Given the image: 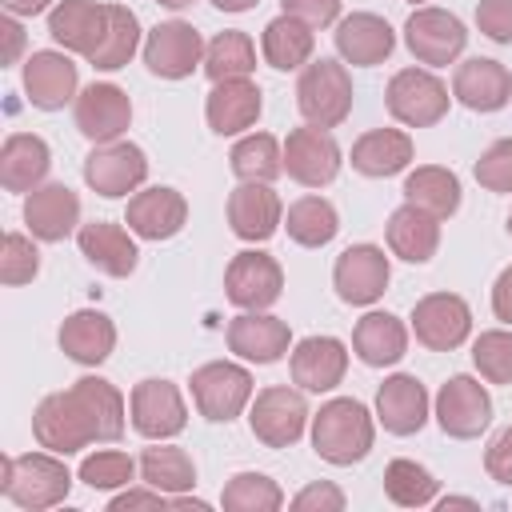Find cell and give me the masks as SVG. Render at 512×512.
<instances>
[{
  "label": "cell",
  "instance_id": "484cf974",
  "mask_svg": "<svg viewBox=\"0 0 512 512\" xmlns=\"http://www.w3.org/2000/svg\"><path fill=\"white\" fill-rule=\"evenodd\" d=\"M452 96L472 112H496L512 100V72L500 60L472 56L452 76Z\"/></svg>",
  "mask_w": 512,
  "mask_h": 512
},
{
  "label": "cell",
  "instance_id": "ab89813d",
  "mask_svg": "<svg viewBox=\"0 0 512 512\" xmlns=\"http://www.w3.org/2000/svg\"><path fill=\"white\" fill-rule=\"evenodd\" d=\"M284 228L300 248H324L340 232V216L324 196H300L284 212Z\"/></svg>",
  "mask_w": 512,
  "mask_h": 512
},
{
  "label": "cell",
  "instance_id": "8992f818",
  "mask_svg": "<svg viewBox=\"0 0 512 512\" xmlns=\"http://www.w3.org/2000/svg\"><path fill=\"white\" fill-rule=\"evenodd\" d=\"M252 436L264 448H288L304 436L308 428V404H304V388H288V384H272L264 392L252 396V412H248Z\"/></svg>",
  "mask_w": 512,
  "mask_h": 512
},
{
  "label": "cell",
  "instance_id": "5bb4252c",
  "mask_svg": "<svg viewBox=\"0 0 512 512\" xmlns=\"http://www.w3.org/2000/svg\"><path fill=\"white\" fill-rule=\"evenodd\" d=\"M204 40L192 24L184 20H164L144 36V64L160 80H184L204 64Z\"/></svg>",
  "mask_w": 512,
  "mask_h": 512
},
{
  "label": "cell",
  "instance_id": "603a6c76",
  "mask_svg": "<svg viewBox=\"0 0 512 512\" xmlns=\"http://www.w3.org/2000/svg\"><path fill=\"white\" fill-rule=\"evenodd\" d=\"M376 420L384 424V432L392 436H412L428 424V388L408 376V372H396L380 384L376 392Z\"/></svg>",
  "mask_w": 512,
  "mask_h": 512
},
{
  "label": "cell",
  "instance_id": "9c48e42d",
  "mask_svg": "<svg viewBox=\"0 0 512 512\" xmlns=\"http://www.w3.org/2000/svg\"><path fill=\"white\" fill-rule=\"evenodd\" d=\"M148 176V156L140 144L132 140H112V144H92L88 160H84V180L92 192L116 200V196H128L144 184Z\"/></svg>",
  "mask_w": 512,
  "mask_h": 512
},
{
  "label": "cell",
  "instance_id": "ac0fdd59",
  "mask_svg": "<svg viewBox=\"0 0 512 512\" xmlns=\"http://www.w3.org/2000/svg\"><path fill=\"white\" fill-rule=\"evenodd\" d=\"M184 220H188V200L168 184L132 192L128 212H124L128 232L140 240H172L184 228Z\"/></svg>",
  "mask_w": 512,
  "mask_h": 512
},
{
  "label": "cell",
  "instance_id": "680465c9",
  "mask_svg": "<svg viewBox=\"0 0 512 512\" xmlns=\"http://www.w3.org/2000/svg\"><path fill=\"white\" fill-rule=\"evenodd\" d=\"M220 12H248V8H256L260 0H212Z\"/></svg>",
  "mask_w": 512,
  "mask_h": 512
},
{
  "label": "cell",
  "instance_id": "1f68e13d",
  "mask_svg": "<svg viewBox=\"0 0 512 512\" xmlns=\"http://www.w3.org/2000/svg\"><path fill=\"white\" fill-rule=\"evenodd\" d=\"M352 348H356V356H360L368 368L400 364L404 352H408V328H404V320L392 316V312H368V316L356 320Z\"/></svg>",
  "mask_w": 512,
  "mask_h": 512
},
{
  "label": "cell",
  "instance_id": "3957f363",
  "mask_svg": "<svg viewBox=\"0 0 512 512\" xmlns=\"http://www.w3.org/2000/svg\"><path fill=\"white\" fill-rule=\"evenodd\" d=\"M296 108L312 128H336L352 112V76L340 60H308L296 80Z\"/></svg>",
  "mask_w": 512,
  "mask_h": 512
},
{
  "label": "cell",
  "instance_id": "be15d7a7",
  "mask_svg": "<svg viewBox=\"0 0 512 512\" xmlns=\"http://www.w3.org/2000/svg\"><path fill=\"white\" fill-rule=\"evenodd\" d=\"M412 4H424V0H412Z\"/></svg>",
  "mask_w": 512,
  "mask_h": 512
},
{
  "label": "cell",
  "instance_id": "e0dca14e",
  "mask_svg": "<svg viewBox=\"0 0 512 512\" xmlns=\"http://www.w3.org/2000/svg\"><path fill=\"white\" fill-rule=\"evenodd\" d=\"M72 116H76V128H80L84 140H92V144H112V140H120V136L128 132V124H132V100H128V92L116 88V84H88V88L76 96Z\"/></svg>",
  "mask_w": 512,
  "mask_h": 512
},
{
  "label": "cell",
  "instance_id": "f907efd6",
  "mask_svg": "<svg viewBox=\"0 0 512 512\" xmlns=\"http://www.w3.org/2000/svg\"><path fill=\"white\" fill-rule=\"evenodd\" d=\"M484 472H488L496 484L512 488V424L492 436V444H488V452H484Z\"/></svg>",
  "mask_w": 512,
  "mask_h": 512
},
{
  "label": "cell",
  "instance_id": "c3c4849f",
  "mask_svg": "<svg viewBox=\"0 0 512 512\" xmlns=\"http://www.w3.org/2000/svg\"><path fill=\"white\" fill-rule=\"evenodd\" d=\"M472 172H476L480 188H488V192H512V136L492 140L480 152V160H476Z\"/></svg>",
  "mask_w": 512,
  "mask_h": 512
},
{
  "label": "cell",
  "instance_id": "816d5d0a",
  "mask_svg": "<svg viewBox=\"0 0 512 512\" xmlns=\"http://www.w3.org/2000/svg\"><path fill=\"white\" fill-rule=\"evenodd\" d=\"M292 508H296V512H340V508H344V492H340L336 484L320 480V484L300 488V492L292 496Z\"/></svg>",
  "mask_w": 512,
  "mask_h": 512
},
{
  "label": "cell",
  "instance_id": "9a60e30c",
  "mask_svg": "<svg viewBox=\"0 0 512 512\" xmlns=\"http://www.w3.org/2000/svg\"><path fill=\"white\" fill-rule=\"evenodd\" d=\"M436 424L452 440H472L492 424V396L472 376H452L436 392Z\"/></svg>",
  "mask_w": 512,
  "mask_h": 512
},
{
  "label": "cell",
  "instance_id": "60d3db41",
  "mask_svg": "<svg viewBox=\"0 0 512 512\" xmlns=\"http://www.w3.org/2000/svg\"><path fill=\"white\" fill-rule=\"evenodd\" d=\"M200 68L208 72L212 84L252 76L256 72V44H252V36L248 32H236V28L212 36V44L204 48V64Z\"/></svg>",
  "mask_w": 512,
  "mask_h": 512
},
{
  "label": "cell",
  "instance_id": "cb8c5ba5",
  "mask_svg": "<svg viewBox=\"0 0 512 512\" xmlns=\"http://www.w3.org/2000/svg\"><path fill=\"white\" fill-rule=\"evenodd\" d=\"M392 48H396V32L376 12H352L336 24V52H340L344 64L372 68V64L388 60Z\"/></svg>",
  "mask_w": 512,
  "mask_h": 512
},
{
  "label": "cell",
  "instance_id": "4fadbf2b",
  "mask_svg": "<svg viewBox=\"0 0 512 512\" xmlns=\"http://www.w3.org/2000/svg\"><path fill=\"white\" fill-rule=\"evenodd\" d=\"M404 44L408 52L420 60V64H432V68H444L452 64L464 44H468V32L460 24V16L444 12V8H416L404 24Z\"/></svg>",
  "mask_w": 512,
  "mask_h": 512
},
{
  "label": "cell",
  "instance_id": "11a10c76",
  "mask_svg": "<svg viewBox=\"0 0 512 512\" xmlns=\"http://www.w3.org/2000/svg\"><path fill=\"white\" fill-rule=\"evenodd\" d=\"M492 312H496V320H504V324H512V264L496 276V284H492Z\"/></svg>",
  "mask_w": 512,
  "mask_h": 512
},
{
  "label": "cell",
  "instance_id": "d6a6232c",
  "mask_svg": "<svg viewBox=\"0 0 512 512\" xmlns=\"http://www.w3.org/2000/svg\"><path fill=\"white\" fill-rule=\"evenodd\" d=\"M412 164V136L400 128H372L352 144V168L360 176L384 180Z\"/></svg>",
  "mask_w": 512,
  "mask_h": 512
},
{
  "label": "cell",
  "instance_id": "6125c7cd",
  "mask_svg": "<svg viewBox=\"0 0 512 512\" xmlns=\"http://www.w3.org/2000/svg\"><path fill=\"white\" fill-rule=\"evenodd\" d=\"M508 236H512V212H508Z\"/></svg>",
  "mask_w": 512,
  "mask_h": 512
},
{
  "label": "cell",
  "instance_id": "52a82bcc",
  "mask_svg": "<svg viewBox=\"0 0 512 512\" xmlns=\"http://www.w3.org/2000/svg\"><path fill=\"white\" fill-rule=\"evenodd\" d=\"M32 436L40 448L56 452V456H76L80 448H88L96 436H92V424L80 408V400L68 392H52L36 404L32 412Z\"/></svg>",
  "mask_w": 512,
  "mask_h": 512
},
{
  "label": "cell",
  "instance_id": "4dcf8cb0",
  "mask_svg": "<svg viewBox=\"0 0 512 512\" xmlns=\"http://www.w3.org/2000/svg\"><path fill=\"white\" fill-rule=\"evenodd\" d=\"M48 168H52V152H48V144L40 136L12 132L4 140V148H0V184L8 192H32V188H40L44 176H48Z\"/></svg>",
  "mask_w": 512,
  "mask_h": 512
},
{
  "label": "cell",
  "instance_id": "db71d44e",
  "mask_svg": "<svg viewBox=\"0 0 512 512\" xmlns=\"http://www.w3.org/2000/svg\"><path fill=\"white\" fill-rule=\"evenodd\" d=\"M108 508H112V512H128V508H172V496L148 484V488H128V492L112 496Z\"/></svg>",
  "mask_w": 512,
  "mask_h": 512
},
{
  "label": "cell",
  "instance_id": "7c38bea8",
  "mask_svg": "<svg viewBox=\"0 0 512 512\" xmlns=\"http://www.w3.org/2000/svg\"><path fill=\"white\" fill-rule=\"evenodd\" d=\"M388 276H392L388 256H384V248H376V244H348V248L336 256V264H332L336 296H340L344 304H356V308L376 304V300L384 296V288H388Z\"/></svg>",
  "mask_w": 512,
  "mask_h": 512
},
{
  "label": "cell",
  "instance_id": "f1b7e54d",
  "mask_svg": "<svg viewBox=\"0 0 512 512\" xmlns=\"http://www.w3.org/2000/svg\"><path fill=\"white\" fill-rule=\"evenodd\" d=\"M104 16H108V4H96V0H56L52 12H48V36L64 52L92 56V48H96V40L104 32Z\"/></svg>",
  "mask_w": 512,
  "mask_h": 512
},
{
  "label": "cell",
  "instance_id": "91938a15",
  "mask_svg": "<svg viewBox=\"0 0 512 512\" xmlns=\"http://www.w3.org/2000/svg\"><path fill=\"white\" fill-rule=\"evenodd\" d=\"M448 508H476V500H468V496H444L440 500V512H448Z\"/></svg>",
  "mask_w": 512,
  "mask_h": 512
},
{
  "label": "cell",
  "instance_id": "681fc988",
  "mask_svg": "<svg viewBox=\"0 0 512 512\" xmlns=\"http://www.w3.org/2000/svg\"><path fill=\"white\" fill-rule=\"evenodd\" d=\"M476 28L496 44H512V0H480Z\"/></svg>",
  "mask_w": 512,
  "mask_h": 512
},
{
  "label": "cell",
  "instance_id": "94428289",
  "mask_svg": "<svg viewBox=\"0 0 512 512\" xmlns=\"http://www.w3.org/2000/svg\"><path fill=\"white\" fill-rule=\"evenodd\" d=\"M156 4H164V8H188L192 0H156Z\"/></svg>",
  "mask_w": 512,
  "mask_h": 512
},
{
  "label": "cell",
  "instance_id": "44dd1931",
  "mask_svg": "<svg viewBox=\"0 0 512 512\" xmlns=\"http://www.w3.org/2000/svg\"><path fill=\"white\" fill-rule=\"evenodd\" d=\"M76 80H80L76 64L64 52L44 48L24 60V92H28V104L40 112H56L68 100H76Z\"/></svg>",
  "mask_w": 512,
  "mask_h": 512
},
{
  "label": "cell",
  "instance_id": "74e56055",
  "mask_svg": "<svg viewBox=\"0 0 512 512\" xmlns=\"http://www.w3.org/2000/svg\"><path fill=\"white\" fill-rule=\"evenodd\" d=\"M136 48H140V20H136V12L124 8V4H108L104 32H100L88 64L100 68V72H116V68H124L136 56Z\"/></svg>",
  "mask_w": 512,
  "mask_h": 512
},
{
  "label": "cell",
  "instance_id": "8d00e7d4",
  "mask_svg": "<svg viewBox=\"0 0 512 512\" xmlns=\"http://www.w3.org/2000/svg\"><path fill=\"white\" fill-rule=\"evenodd\" d=\"M404 204H416V208H424L436 220L456 216V208H460V180H456V172H448L440 164H424V168L408 172L404 176Z\"/></svg>",
  "mask_w": 512,
  "mask_h": 512
},
{
  "label": "cell",
  "instance_id": "7dc6e473",
  "mask_svg": "<svg viewBox=\"0 0 512 512\" xmlns=\"http://www.w3.org/2000/svg\"><path fill=\"white\" fill-rule=\"evenodd\" d=\"M36 272H40V252H36V244H32L24 232H8V236H4V252H0V280H4L8 288H16V284L36 280Z\"/></svg>",
  "mask_w": 512,
  "mask_h": 512
},
{
  "label": "cell",
  "instance_id": "9f6ffc18",
  "mask_svg": "<svg viewBox=\"0 0 512 512\" xmlns=\"http://www.w3.org/2000/svg\"><path fill=\"white\" fill-rule=\"evenodd\" d=\"M0 32H4V40H8L4 60H8V64H16V56H20V48H24V32H20V24H16L12 16H4V20H0Z\"/></svg>",
  "mask_w": 512,
  "mask_h": 512
},
{
  "label": "cell",
  "instance_id": "f546056e",
  "mask_svg": "<svg viewBox=\"0 0 512 512\" xmlns=\"http://www.w3.org/2000/svg\"><path fill=\"white\" fill-rule=\"evenodd\" d=\"M60 348H64L68 360L96 368L116 348V324L96 308H80L60 324Z\"/></svg>",
  "mask_w": 512,
  "mask_h": 512
},
{
  "label": "cell",
  "instance_id": "277c9868",
  "mask_svg": "<svg viewBox=\"0 0 512 512\" xmlns=\"http://www.w3.org/2000/svg\"><path fill=\"white\" fill-rule=\"evenodd\" d=\"M192 400L196 412L212 424H228L236 420L248 404H252V372L232 364V360H208L192 372Z\"/></svg>",
  "mask_w": 512,
  "mask_h": 512
},
{
  "label": "cell",
  "instance_id": "6da1fadb",
  "mask_svg": "<svg viewBox=\"0 0 512 512\" xmlns=\"http://www.w3.org/2000/svg\"><path fill=\"white\" fill-rule=\"evenodd\" d=\"M372 440H376V420L352 396H336L320 404V412L312 416V448L320 460L336 468L360 464L372 452Z\"/></svg>",
  "mask_w": 512,
  "mask_h": 512
},
{
  "label": "cell",
  "instance_id": "ee69618b",
  "mask_svg": "<svg viewBox=\"0 0 512 512\" xmlns=\"http://www.w3.org/2000/svg\"><path fill=\"white\" fill-rule=\"evenodd\" d=\"M220 504H224V512H276L284 504V492L264 472H240L224 484Z\"/></svg>",
  "mask_w": 512,
  "mask_h": 512
},
{
  "label": "cell",
  "instance_id": "30bf717a",
  "mask_svg": "<svg viewBox=\"0 0 512 512\" xmlns=\"http://www.w3.org/2000/svg\"><path fill=\"white\" fill-rule=\"evenodd\" d=\"M408 320H412L416 340L424 348H432V352H452L472 332V308L456 292H428V296H420Z\"/></svg>",
  "mask_w": 512,
  "mask_h": 512
},
{
  "label": "cell",
  "instance_id": "e575fe53",
  "mask_svg": "<svg viewBox=\"0 0 512 512\" xmlns=\"http://www.w3.org/2000/svg\"><path fill=\"white\" fill-rule=\"evenodd\" d=\"M72 396L80 400V408H84L96 440L112 444V440L124 436V396H120V388L112 380H104V376H80L72 384Z\"/></svg>",
  "mask_w": 512,
  "mask_h": 512
},
{
  "label": "cell",
  "instance_id": "7bdbcfd3",
  "mask_svg": "<svg viewBox=\"0 0 512 512\" xmlns=\"http://www.w3.org/2000/svg\"><path fill=\"white\" fill-rule=\"evenodd\" d=\"M436 476L424 468V464H416V460H392L388 468H384V492H388V500L392 504H400V508H424V504H432L436 500Z\"/></svg>",
  "mask_w": 512,
  "mask_h": 512
},
{
  "label": "cell",
  "instance_id": "7a4b0ae2",
  "mask_svg": "<svg viewBox=\"0 0 512 512\" xmlns=\"http://www.w3.org/2000/svg\"><path fill=\"white\" fill-rule=\"evenodd\" d=\"M0 492L24 508V512H40V508H56L68 500L72 492V472L64 464V456L56 452H24V456H4L0 464Z\"/></svg>",
  "mask_w": 512,
  "mask_h": 512
},
{
  "label": "cell",
  "instance_id": "4316f807",
  "mask_svg": "<svg viewBox=\"0 0 512 512\" xmlns=\"http://www.w3.org/2000/svg\"><path fill=\"white\" fill-rule=\"evenodd\" d=\"M260 88L244 76V80H220L212 84L208 100H204V116H208V128L216 136H240L244 128H252L260 120Z\"/></svg>",
  "mask_w": 512,
  "mask_h": 512
},
{
  "label": "cell",
  "instance_id": "7402d4cb",
  "mask_svg": "<svg viewBox=\"0 0 512 512\" xmlns=\"http://www.w3.org/2000/svg\"><path fill=\"white\" fill-rule=\"evenodd\" d=\"M292 344V332L280 316L268 312H240L228 320V352L248 364H276Z\"/></svg>",
  "mask_w": 512,
  "mask_h": 512
},
{
  "label": "cell",
  "instance_id": "f5cc1de1",
  "mask_svg": "<svg viewBox=\"0 0 512 512\" xmlns=\"http://www.w3.org/2000/svg\"><path fill=\"white\" fill-rule=\"evenodd\" d=\"M288 16L312 24V28H328L340 16V0H280Z\"/></svg>",
  "mask_w": 512,
  "mask_h": 512
},
{
  "label": "cell",
  "instance_id": "d590c367",
  "mask_svg": "<svg viewBox=\"0 0 512 512\" xmlns=\"http://www.w3.org/2000/svg\"><path fill=\"white\" fill-rule=\"evenodd\" d=\"M312 48H316V36H312V24L296 20V16H276L264 24V36H260V52L264 60L276 68V72H296L312 60Z\"/></svg>",
  "mask_w": 512,
  "mask_h": 512
},
{
  "label": "cell",
  "instance_id": "5b68a950",
  "mask_svg": "<svg viewBox=\"0 0 512 512\" xmlns=\"http://www.w3.org/2000/svg\"><path fill=\"white\" fill-rule=\"evenodd\" d=\"M448 88L436 72L428 68H400L388 88H384V104L392 112V120L408 124V128H432L448 116Z\"/></svg>",
  "mask_w": 512,
  "mask_h": 512
},
{
  "label": "cell",
  "instance_id": "d6986e66",
  "mask_svg": "<svg viewBox=\"0 0 512 512\" xmlns=\"http://www.w3.org/2000/svg\"><path fill=\"white\" fill-rule=\"evenodd\" d=\"M288 372L304 392H332L348 372V348L336 336H304L288 356Z\"/></svg>",
  "mask_w": 512,
  "mask_h": 512
},
{
  "label": "cell",
  "instance_id": "b9f144b4",
  "mask_svg": "<svg viewBox=\"0 0 512 512\" xmlns=\"http://www.w3.org/2000/svg\"><path fill=\"white\" fill-rule=\"evenodd\" d=\"M228 160H232V172L240 184H272L284 172V148L268 132H252V136L236 140Z\"/></svg>",
  "mask_w": 512,
  "mask_h": 512
},
{
  "label": "cell",
  "instance_id": "2e32d148",
  "mask_svg": "<svg viewBox=\"0 0 512 512\" xmlns=\"http://www.w3.org/2000/svg\"><path fill=\"white\" fill-rule=\"evenodd\" d=\"M284 172L304 188H324L340 172V144L328 128H292L284 140Z\"/></svg>",
  "mask_w": 512,
  "mask_h": 512
},
{
  "label": "cell",
  "instance_id": "d4e9b609",
  "mask_svg": "<svg viewBox=\"0 0 512 512\" xmlns=\"http://www.w3.org/2000/svg\"><path fill=\"white\" fill-rule=\"evenodd\" d=\"M76 244H80V256L104 272V276H132L136 264H140V248L136 240L120 228V224H108V220H92V224H80L76 228Z\"/></svg>",
  "mask_w": 512,
  "mask_h": 512
},
{
  "label": "cell",
  "instance_id": "f6af8a7d",
  "mask_svg": "<svg viewBox=\"0 0 512 512\" xmlns=\"http://www.w3.org/2000/svg\"><path fill=\"white\" fill-rule=\"evenodd\" d=\"M140 460H132L128 452H116V448H100L92 456L80 460V480L88 488H100V492H112V488H128L132 476H136Z\"/></svg>",
  "mask_w": 512,
  "mask_h": 512
},
{
  "label": "cell",
  "instance_id": "ba28073f",
  "mask_svg": "<svg viewBox=\"0 0 512 512\" xmlns=\"http://www.w3.org/2000/svg\"><path fill=\"white\" fill-rule=\"evenodd\" d=\"M280 292H284V268L276 264V256L256 252V248L232 256V264L224 272V296L236 308L264 312V308H272L280 300Z\"/></svg>",
  "mask_w": 512,
  "mask_h": 512
},
{
  "label": "cell",
  "instance_id": "6f0895ef",
  "mask_svg": "<svg viewBox=\"0 0 512 512\" xmlns=\"http://www.w3.org/2000/svg\"><path fill=\"white\" fill-rule=\"evenodd\" d=\"M8 16H40V12H52V0H0Z\"/></svg>",
  "mask_w": 512,
  "mask_h": 512
},
{
  "label": "cell",
  "instance_id": "f35d334b",
  "mask_svg": "<svg viewBox=\"0 0 512 512\" xmlns=\"http://www.w3.org/2000/svg\"><path fill=\"white\" fill-rule=\"evenodd\" d=\"M140 480L160 488V492H168V496H180V492H188L196 484V464H192V456L184 448L156 440L152 448L140 452Z\"/></svg>",
  "mask_w": 512,
  "mask_h": 512
},
{
  "label": "cell",
  "instance_id": "83f0119b",
  "mask_svg": "<svg viewBox=\"0 0 512 512\" xmlns=\"http://www.w3.org/2000/svg\"><path fill=\"white\" fill-rule=\"evenodd\" d=\"M228 224L240 240L264 244L284 224V204L272 192V184H240L228 196Z\"/></svg>",
  "mask_w": 512,
  "mask_h": 512
},
{
  "label": "cell",
  "instance_id": "836d02e7",
  "mask_svg": "<svg viewBox=\"0 0 512 512\" xmlns=\"http://www.w3.org/2000/svg\"><path fill=\"white\" fill-rule=\"evenodd\" d=\"M388 248L408 264H428L440 248V220L416 204H400L388 216Z\"/></svg>",
  "mask_w": 512,
  "mask_h": 512
},
{
  "label": "cell",
  "instance_id": "ffe728a7",
  "mask_svg": "<svg viewBox=\"0 0 512 512\" xmlns=\"http://www.w3.org/2000/svg\"><path fill=\"white\" fill-rule=\"evenodd\" d=\"M24 224L36 240L56 244L80 224V196L68 184H40L24 196Z\"/></svg>",
  "mask_w": 512,
  "mask_h": 512
},
{
  "label": "cell",
  "instance_id": "8fae6325",
  "mask_svg": "<svg viewBox=\"0 0 512 512\" xmlns=\"http://www.w3.org/2000/svg\"><path fill=\"white\" fill-rule=\"evenodd\" d=\"M128 412H132V428L144 440H172L188 428V408L184 396L172 380H140L128 396Z\"/></svg>",
  "mask_w": 512,
  "mask_h": 512
},
{
  "label": "cell",
  "instance_id": "bcb514c9",
  "mask_svg": "<svg viewBox=\"0 0 512 512\" xmlns=\"http://www.w3.org/2000/svg\"><path fill=\"white\" fill-rule=\"evenodd\" d=\"M472 364L488 384H512V332L488 328L472 340Z\"/></svg>",
  "mask_w": 512,
  "mask_h": 512
}]
</instances>
